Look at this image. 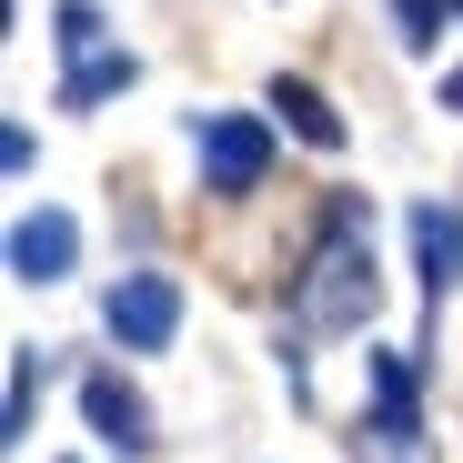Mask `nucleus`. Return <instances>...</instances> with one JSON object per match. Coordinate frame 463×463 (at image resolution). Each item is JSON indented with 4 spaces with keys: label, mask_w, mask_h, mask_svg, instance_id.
I'll return each mask as SVG.
<instances>
[{
    "label": "nucleus",
    "mask_w": 463,
    "mask_h": 463,
    "mask_svg": "<svg viewBox=\"0 0 463 463\" xmlns=\"http://www.w3.org/2000/svg\"><path fill=\"white\" fill-rule=\"evenodd\" d=\"M272 111L292 121V141H313V151H343V111H333L313 81H302V71H282V81H272Z\"/></svg>",
    "instance_id": "obj_9"
},
{
    "label": "nucleus",
    "mask_w": 463,
    "mask_h": 463,
    "mask_svg": "<svg viewBox=\"0 0 463 463\" xmlns=\"http://www.w3.org/2000/svg\"><path fill=\"white\" fill-rule=\"evenodd\" d=\"M51 51H61V61L101 51V11H91V0H61V11H51Z\"/></svg>",
    "instance_id": "obj_11"
},
{
    "label": "nucleus",
    "mask_w": 463,
    "mask_h": 463,
    "mask_svg": "<svg viewBox=\"0 0 463 463\" xmlns=\"http://www.w3.org/2000/svg\"><path fill=\"white\" fill-rule=\"evenodd\" d=\"M192 151H202V182H212V192H262V172H272V121H252V111H202V121H192Z\"/></svg>",
    "instance_id": "obj_4"
},
{
    "label": "nucleus",
    "mask_w": 463,
    "mask_h": 463,
    "mask_svg": "<svg viewBox=\"0 0 463 463\" xmlns=\"http://www.w3.org/2000/svg\"><path fill=\"white\" fill-rule=\"evenodd\" d=\"M81 413H91V433H101L111 453H151V403L131 393L121 373H91V383H81Z\"/></svg>",
    "instance_id": "obj_7"
},
{
    "label": "nucleus",
    "mask_w": 463,
    "mask_h": 463,
    "mask_svg": "<svg viewBox=\"0 0 463 463\" xmlns=\"http://www.w3.org/2000/svg\"><path fill=\"white\" fill-rule=\"evenodd\" d=\"M383 11H393V41L403 51H433L443 41V0H383Z\"/></svg>",
    "instance_id": "obj_12"
},
{
    "label": "nucleus",
    "mask_w": 463,
    "mask_h": 463,
    "mask_svg": "<svg viewBox=\"0 0 463 463\" xmlns=\"http://www.w3.org/2000/svg\"><path fill=\"white\" fill-rule=\"evenodd\" d=\"M423 343L363 353V423H353V463H443V433L423 423Z\"/></svg>",
    "instance_id": "obj_2"
},
{
    "label": "nucleus",
    "mask_w": 463,
    "mask_h": 463,
    "mask_svg": "<svg viewBox=\"0 0 463 463\" xmlns=\"http://www.w3.org/2000/svg\"><path fill=\"white\" fill-rule=\"evenodd\" d=\"M31 403H41V343H11V383H0V443L31 433Z\"/></svg>",
    "instance_id": "obj_10"
},
{
    "label": "nucleus",
    "mask_w": 463,
    "mask_h": 463,
    "mask_svg": "<svg viewBox=\"0 0 463 463\" xmlns=\"http://www.w3.org/2000/svg\"><path fill=\"white\" fill-rule=\"evenodd\" d=\"M131 81H141V61L101 41V51H81V61L61 71V91H51V101H61V111H101V101H121Z\"/></svg>",
    "instance_id": "obj_8"
},
{
    "label": "nucleus",
    "mask_w": 463,
    "mask_h": 463,
    "mask_svg": "<svg viewBox=\"0 0 463 463\" xmlns=\"http://www.w3.org/2000/svg\"><path fill=\"white\" fill-rule=\"evenodd\" d=\"M413 272H423V302L443 313V292L463 282V212L453 202H413Z\"/></svg>",
    "instance_id": "obj_6"
},
{
    "label": "nucleus",
    "mask_w": 463,
    "mask_h": 463,
    "mask_svg": "<svg viewBox=\"0 0 463 463\" xmlns=\"http://www.w3.org/2000/svg\"><path fill=\"white\" fill-rule=\"evenodd\" d=\"M453 21H463V0H453Z\"/></svg>",
    "instance_id": "obj_14"
},
{
    "label": "nucleus",
    "mask_w": 463,
    "mask_h": 463,
    "mask_svg": "<svg viewBox=\"0 0 463 463\" xmlns=\"http://www.w3.org/2000/svg\"><path fill=\"white\" fill-rule=\"evenodd\" d=\"M81 262V222L71 212H21L11 222V282H61Z\"/></svg>",
    "instance_id": "obj_5"
},
{
    "label": "nucleus",
    "mask_w": 463,
    "mask_h": 463,
    "mask_svg": "<svg viewBox=\"0 0 463 463\" xmlns=\"http://www.w3.org/2000/svg\"><path fill=\"white\" fill-rule=\"evenodd\" d=\"M383 302V272H373V202L363 192H333L313 252L292 272V333H363Z\"/></svg>",
    "instance_id": "obj_1"
},
{
    "label": "nucleus",
    "mask_w": 463,
    "mask_h": 463,
    "mask_svg": "<svg viewBox=\"0 0 463 463\" xmlns=\"http://www.w3.org/2000/svg\"><path fill=\"white\" fill-rule=\"evenodd\" d=\"M443 111H463V71H443Z\"/></svg>",
    "instance_id": "obj_13"
},
{
    "label": "nucleus",
    "mask_w": 463,
    "mask_h": 463,
    "mask_svg": "<svg viewBox=\"0 0 463 463\" xmlns=\"http://www.w3.org/2000/svg\"><path fill=\"white\" fill-rule=\"evenodd\" d=\"M101 333H111L121 353H162V343L182 333V282H172V272H121V282L101 292Z\"/></svg>",
    "instance_id": "obj_3"
}]
</instances>
